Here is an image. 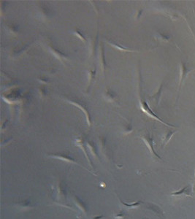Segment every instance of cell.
<instances>
[{"mask_svg": "<svg viewBox=\"0 0 195 219\" xmlns=\"http://www.w3.org/2000/svg\"><path fill=\"white\" fill-rule=\"evenodd\" d=\"M48 156H50V157H51V158L61 160V161H63V162H68V163H72V164H76V165H78V166H80V167H82L83 169L86 170L87 172H89V173H91L92 175L97 176V175H95V174H94V173H91V172L90 171L89 169H87V168H86V166L81 165V164H80L79 162H78V161H77L76 159H75L73 158L72 156H71L70 155H69V154H67V153H49V154H48Z\"/></svg>", "mask_w": 195, "mask_h": 219, "instance_id": "6da1fadb", "label": "cell"}, {"mask_svg": "<svg viewBox=\"0 0 195 219\" xmlns=\"http://www.w3.org/2000/svg\"><path fill=\"white\" fill-rule=\"evenodd\" d=\"M54 194H55V199L57 201H65L67 199V185L64 181H61L58 183L55 190H54Z\"/></svg>", "mask_w": 195, "mask_h": 219, "instance_id": "7a4b0ae2", "label": "cell"}, {"mask_svg": "<svg viewBox=\"0 0 195 219\" xmlns=\"http://www.w3.org/2000/svg\"><path fill=\"white\" fill-rule=\"evenodd\" d=\"M75 145L77 146H78V147L81 149V151H83V152L84 153V155H85L86 159L89 161V164L91 165V167L94 168V165L92 159H91V158L89 156V148H88L87 144H86V140H84V138L81 136L78 137L75 139Z\"/></svg>", "mask_w": 195, "mask_h": 219, "instance_id": "3957f363", "label": "cell"}, {"mask_svg": "<svg viewBox=\"0 0 195 219\" xmlns=\"http://www.w3.org/2000/svg\"><path fill=\"white\" fill-rule=\"evenodd\" d=\"M141 138H142V140H143L144 143H145L146 146H147L148 149L149 150L151 154H152L153 156L156 157V158L159 159H160V160H162V159L161 158V156H159L158 153L156 152V151L154 149V146H153V143H153V136L151 135L150 133H149V134H145V135H142L141 137Z\"/></svg>", "mask_w": 195, "mask_h": 219, "instance_id": "277c9868", "label": "cell"}, {"mask_svg": "<svg viewBox=\"0 0 195 219\" xmlns=\"http://www.w3.org/2000/svg\"><path fill=\"white\" fill-rule=\"evenodd\" d=\"M193 70H194V69L188 68L186 64L181 61V64H180V75H179V83H178L179 90L181 89L182 84L183 83L184 80L186 79L189 73Z\"/></svg>", "mask_w": 195, "mask_h": 219, "instance_id": "5b68a950", "label": "cell"}, {"mask_svg": "<svg viewBox=\"0 0 195 219\" xmlns=\"http://www.w3.org/2000/svg\"><path fill=\"white\" fill-rule=\"evenodd\" d=\"M66 100L67 101V102H69V103H71V104H74V105H75L76 107H78V108H79L80 110H83V113L86 115V120H87V123H89V126H91V114H90V113H89V110H88V108L86 107V104H83L82 102H78V101H76V100H68V99H67Z\"/></svg>", "mask_w": 195, "mask_h": 219, "instance_id": "8992f818", "label": "cell"}, {"mask_svg": "<svg viewBox=\"0 0 195 219\" xmlns=\"http://www.w3.org/2000/svg\"><path fill=\"white\" fill-rule=\"evenodd\" d=\"M194 192L193 191L192 186H186L184 188H181L178 192H172L170 193V196H182V195H184L186 196H192V192Z\"/></svg>", "mask_w": 195, "mask_h": 219, "instance_id": "52a82bcc", "label": "cell"}, {"mask_svg": "<svg viewBox=\"0 0 195 219\" xmlns=\"http://www.w3.org/2000/svg\"><path fill=\"white\" fill-rule=\"evenodd\" d=\"M73 201H74V203L75 204V205L80 210V211L83 213V214L86 215L88 213V206L86 204L84 203V202L78 196L74 195L73 196Z\"/></svg>", "mask_w": 195, "mask_h": 219, "instance_id": "ba28073f", "label": "cell"}, {"mask_svg": "<svg viewBox=\"0 0 195 219\" xmlns=\"http://www.w3.org/2000/svg\"><path fill=\"white\" fill-rule=\"evenodd\" d=\"M86 144H87L88 148H89V151L91 152V154L96 159H99L98 155V151H97V146L95 145V143L92 141H89H89L86 142Z\"/></svg>", "mask_w": 195, "mask_h": 219, "instance_id": "9c48e42d", "label": "cell"}, {"mask_svg": "<svg viewBox=\"0 0 195 219\" xmlns=\"http://www.w3.org/2000/svg\"><path fill=\"white\" fill-rule=\"evenodd\" d=\"M17 206H18V208H21L22 210L30 209L33 207V205L32 203H31V202L28 199H24L21 200V201H18V203H17Z\"/></svg>", "mask_w": 195, "mask_h": 219, "instance_id": "30bf717a", "label": "cell"}, {"mask_svg": "<svg viewBox=\"0 0 195 219\" xmlns=\"http://www.w3.org/2000/svg\"><path fill=\"white\" fill-rule=\"evenodd\" d=\"M118 198H119V200L120 203H121V205H122L123 206H124V207H127V208H129V209L137 208V207H139L140 205H141L142 204H144L143 202H142V201H137V202H134V203H133L128 204V203H124V202H123V200H121V198H120L119 196H118Z\"/></svg>", "mask_w": 195, "mask_h": 219, "instance_id": "8fae6325", "label": "cell"}, {"mask_svg": "<svg viewBox=\"0 0 195 219\" xmlns=\"http://www.w3.org/2000/svg\"><path fill=\"white\" fill-rule=\"evenodd\" d=\"M177 132H176V131H167V132L165 133L162 140V143L164 147H165V146L167 145L169 142L170 141V140L172 139V137L174 136V134H175Z\"/></svg>", "mask_w": 195, "mask_h": 219, "instance_id": "7c38bea8", "label": "cell"}, {"mask_svg": "<svg viewBox=\"0 0 195 219\" xmlns=\"http://www.w3.org/2000/svg\"><path fill=\"white\" fill-rule=\"evenodd\" d=\"M49 48H50V51H51L52 53H53L54 55H55V57H57L58 59H59L60 60L67 59V56L65 55V54L63 52L60 51V50H59L57 49V48H56L55 47H53L52 46H50Z\"/></svg>", "mask_w": 195, "mask_h": 219, "instance_id": "4fadbf2b", "label": "cell"}, {"mask_svg": "<svg viewBox=\"0 0 195 219\" xmlns=\"http://www.w3.org/2000/svg\"><path fill=\"white\" fill-rule=\"evenodd\" d=\"M146 205H148V209L151 210V211H153V213H156V214L158 215L159 216H163L164 213H163L162 210H161V208L159 207H158L157 205H154V204H151V203H146Z\"/></svg>", "mask_w": 195, "mask_h": 219, "instance_id": "5bb4252c", "label": "cell"}, {"mask_svg": "<svg viewBox=\"0 0 195 219\" xmlns=\"http://www.w3.org/2000/svg\"><path fill=\"white\" fill-rule=\"evenodd\" d=\"M108 42L110 45V46H112V47H114V48H116V49H117V50H122V51H127V52H132V51H134V50H130V49H129V48H126V47L121 46H120V45H119V44L115 43V42H112V41L108 40Z\"/></svg>", "mask_w": 195, "mask_h": 219, "instance_id": "9a60e30c", "label": "cell"}, {"mask_svg": "<svg viewBox=\"0 0 195 219\" xmlns=\"http://www.w3.org/2000/svg\"><path fill=\"white\" fill-rule=\"evenodd\" d=\"M101 56H102V71L104 72L105 68L106 66V61H105V50H104V46H102V48H101Z\"/></svg>", "mask_w": 195, "mask_h": 219, "instance_id": "2e32d148", "label": "cell"}, {"mask_svg": "<svg viewBox=\"0 0 195 219\" xmlns=\"http://www.w3.org/2000/svg\"><path fill=\"white\" fill-rule=\"evenodd\" d=\"M127 217V214L124 210L119 211L117 214L114 215V219H125Z\"/></svg>", "mask_w": 195, "mask_h": 219, "instance_id": "e0dca14e", "label": "cell"}, {"mask_svg": "<svg viewBox=\"0 0 195 219\" xmlns=\"http://www.w3.org/2000/svg\"><path fill=\"white\" fill-rule=\"evenodd\" d=\"M74 33L77 36L79 37V38H80V40H81L82 41H83V42H86V37L84 36V35H83V33L81 32V31H80V29H75V31H74Z\"/></svg>", "mask_w": 195, "mask_h": 219, "instance_id": "ac0fdd59", "label": "cell"}, {"mask_svg": "<svg viewBox=\"0 0 195 219\" xmlns=\"http://www.w3.org/2000/svg\"><path fill=\"white\" fill-rule=\"evenodd\" d=\"M158 38L163 41H164V42H169V41L170 40V37L169 36V35H164V34H163V33L159 34Z\"/></svg>", "mask_w": 195, "mask_h": 219, "instance_id": "d6986e66", "label": "cell"}, {"mask_svg": "<svg viewBox=\"0 0 195 219\" xmlns=\"http://www.w3.org/2000/svg\"><path fill=\"white\" fill-rule=\"evenodd\" d=\"M95 75H96V69H95L94 71L93 70H89V86H91V83H92V80L93 78H94Z\"/></svg>", "mask_w": 195, "mask_h": 219, "instance_id": "ffe728a7", "label": "cell"}, {"mask_svg": "<svg viewBox=\"0 0 195 219\" xmlns=\"http://www.w3.org/2000/svg\"><path fill=\"white\" fill-rule=\"evenodd\" d=\"M116 93L112 91H108L106 92V97L111 100H113V99L116 97Z\"/></svg>", "mask_w": 195, "mask_h": 219, "instance_id": "44dd1931", "label": "cell"}, {"mask_svg": "<svg viewBox=\"0 0 195 219\" xmlns=\"http://www.w3.org/2000/svg\"><path fill=\"white\" fill-rule=\"evenodd\" d=\"M40 80L41 82H42V83H48V80L46 79V78H40V79H39Z\"/></svg>", "mask_w": 195, "mask_h": 219, "instance_id": "7402d4cb", "label": "cell"}, {"mask_svg": "<svg viewBox=\"0 0 195 219\" xmlns=\"http://www.w3.org/2000/svg\"><path fill=\"white\" fill-rule=\"evenodd\" d=\"M103 218H104V216H103V215H101V216L94 217V218H93L92 219H103Z\"/></svg>", "mask_w": 195, "mask_h": 219, "instance_id": "603a6c76", "label": "cell"}, {"mask_svg": "<svg viewBox=\"0 0 195 219\" xmlns=\"http://www.w3.org/2000/svg\"><path fill=\"white\" fill-rule=\"evenodd\" d=\"M193 191H195V170H194V184L192 186Z\"/></svg>", "mask_w": 195, "mask_h": 219, "instance_id": "cb8c5ba5", "label": "cell"}]
</instances>
